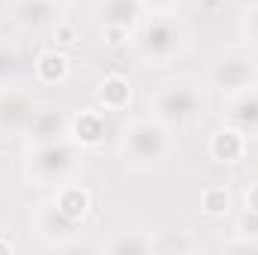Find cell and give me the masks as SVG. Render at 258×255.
I'll return each instance as SVG.
<instances>
[{"instance_id":"6da1fadb","label":"cell","mask_w":258,"mask_h":255,"mask_svg":"<svg viewBox=\"0 0 258 255\" xmlns=\"http://www.w3.org/2000/svg\"><path fill=\"white\" fill-rule=\"evenodd\" d=\"M246 150V138L237 132V129H219L210 141V153L219 159V162H237Z\"/></svg>"},{"instance_id":"7a4b0ae2","label":"cell","mask_w":258,"mask_h":255,"mask_svg":"<svg viewBox=\"0 0 258 255\" xmlns=\"http://www.w3.org/2000/svg\"><path fill=\"white\" fill-rule=\"evenodd\" d=\"M36 75L45 84H57L69 75V57L63 51H42L36 60Z\"/></svg>"},{"instance_id":"3957f363","label":"cell","mask_w":258,"mask_h":255,"mask_svg":"<svg viewBox=\"0 0 258 255\" xmlns=\"http://www.w3.org/2000/svg\"><path fill=\"white\" fill-rule=\"evenodd\" d=\"M129 96H132V90H129L126 78H120V75H108V78L102 81L99 99H102L105 108H123V105H129Z\"/></svg>"},{"instance_id":"277c9868","label":"cell","mask_w":258,"mask_h":255,"mask_svg":"<svg viewBox=\"0 0 258 255\" xmlns=\"http://www.w3.org/2000/svg\"><path fill=\"white\" fill-rule=\"evenodd\" d=\"M87 207H90V195L84 189H78V186H69V189L60 192V198H57V210L63 213L66 219H81L84 213H87Z\"/></svg>"},{"instance_id":"5b68a950","label":"cell","mask_w":258,"mask_h":255,"mask_svg":"<svg viewBox=\"0 0 258 255\" xmlns=\"http://www.w3.org/2000/svg\"><path fill=\"white\" fill-rule=\"evenodd\" d=\"M102 135H105V123H102L99 114L84 111V114L75 120V138H78L81 144H96Z\"/></svg>"},{"instance_id":"8992f818","label":"cell","mask_w":258,"mask_h":255,"mask_svg":"<svg viewBox=\"0 0 258 255\" xmlns=\"http://www.w3.org/2000/svg\"><path fill=\"white\" fill-rule=\"evenodd\" d=\"M228 204H231V195L222 189V186H210V189L201 192V207L210 216H222L228 210Z\"/></svg>"},{"instance_id":"52a82bcc","label":"cell","mask_w":258,"mask_h":255,"mask_svg":"<svg viewBox=\"0 0 258 255\" xmlns=\"http://www.w3.org/2000/svg\"><path fill=\"white\" fill-rule=\"evenodd\" d=\"M54 42L63 45V48H72V45L78 42V30H75L72 24H57V27H54Z\"/></svg>"},{"instance_id":"ba28073f","label":"cell","mask_w":258,"mask_h":255,"mask_svg":"<svg viewBox=\"0 0 258 255\" xmlns=\"http://www.w3.org/2000/svg\"><path fill=\"white\" fill-rule=\"evenodd\" d=\"M105 42H108V45H114V48H117V45H123V42H126V27H123V24H120V27H117V24L105 27Z\"/></svg>"},{"instance_id":"9c48e42d","label":"cell","mask_w":258,"mask_h":255,"mask_svg":"<svg viewBox=\"0 0 258 255\" xmlns=\"http://www.w3.org/2000/svg\"><path fill=\"white\" fill-rule=\"evenodd\" d=\"M246 204H249V207H252V210L258 213V183H255V186H252L249 192H246Z\"/></svg>"},{"instance_id":"30bf717a","label":"cell","mask_w":258,"mask_h":255,"mask_svg":"<svg viewBox=\"0 0 258 255\" xmlns=\"http://www.w3.org/2000/svg\"><path fill=\"white\" fill-rule=\"evenodd\" d=\"M222 3H225V0H201V6H204V9H219Z\"/></svg>"},{"instance_id":"8fae6325","label":"cell","mask_w":258,"mask_h":255,"mask_svg":"<svg viewBox=\"0 0 258 255\" xmlns=\"http://www.w3.org/2000/svg\"><path fill=\"white\" fill-rule=\"evenodd\" d=\"M0 252H6V255H9V252H12V246H9L6 240H0Z\"/></svg>"}]
</instances>
